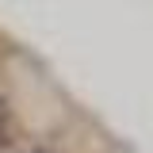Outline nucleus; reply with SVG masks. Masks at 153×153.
<instances>
[{
    "label": "nucleus",
    "mask_w": 153,
    "mask_h": 153,
    "mask_svg": "<svg viewBox=\"0 0 153 153\" xmlns=\"http://www.w3.org/2000/svg\"><path fill=\"white\" fill-rule=\"evenodd\" d=\"M8 138H12V107L0 100V146H4Z\"/></svg>",
    "instance_id": "f257e3e1"
},
{
    "label": "nucleus",
    "mask_w": 153,
    "mask_h": 153,
    "mask_svg": "<svg viewBox=\"0 0 153 153\" xmlns=\"http://www.w3.org/2000/svg\"><path fill=\"white\" fill-rule=\"evenodd\" d=\"M23 153H54V149H46V146H31V149H23Z\"/></svg>",
    "instance_id": "f03ea898"
}]
</instances>
